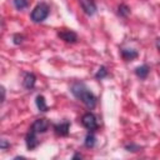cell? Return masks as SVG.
Here are the masks:
<instances>
[{
	"mask_svg": "<svg viewBox=\"0 0 160 160\" xmlns=\"http://www.w3.org/2000/svg\"><path fill=\"white\" fill-rule=\"evenodd\" d=\"M71 94L79 99L86 108L89 109H94L96 105V96L85 86L84 82H74L71 85Z\"/></svg>",
	"mask_w": 160,
	"mask_h": 160,
	"instance_id": "6da1fadb",
	"label": "cell"
},
{
	"mask_svg": "<svg viewBox=\"0 0 160 160\" xmlns=\"http://www.w3.org/2000/svg\"><path fill=\"white\" fill-rule=\"evenodd\" d=\"M49 12H50V8L45 2H40L32 9L30 14V19L34 22H41L49 16Z\"/></svg>",
	"mask_w": 160,
	"mask_h": 160,
	"instance_id": "7a4b0ae2",
	"label": "cell"
},
{
	"mask_svg": "<svg viewBox=\"0 0 160 160\" xmlns=\"http://www.w3.org/2000/svg\"><path fill=\"white\" fill-rule=\"evenodd\" d=\"M81 124L89 131H94V130L98 129V120H96V118H95V115L92 112L84 114L82 118H81Z\"/></svg>",
	"mask_w": 160,
	"mask_h": 160,
	"instance_id": "3957f363",
	"label": "cell"
},
{
	"mask_svg": "<svg viewBox=\"0 0 160 160\" xmlns=\"http://www.w3.org/2000/svg\"><path fill=\"white\" fill-rule=\"evenodd\" d=\"M80 6L82 9V11L88 15V16H92L96 12V4L95 0H79Z\"/></svg>",
	"mask_w": 160,
	"mask_h": 160,
	"instance_id": "277c9868",
	"label": "cell"
},
{
	"mask_svg": "<svg viewBox=\"0 0 160 160\" xmlns=\"http://www.w3.org/2000/svg\"><path fill=\"white\" fill-rule=\"evenodd\" d=\"M30 129L34 130L36 134H42L49 129V121L46 119H38L32 122Z\"/></svg>",
	"mask_w": 160,
	"mask_h": 160,
	"instance_id": "5b68a950",
	"label": "cell"
},
{
	"mask_svg": "<svg viewBox=\"0 0 160 160\" xmlns=\"http://www.w3.org/2000/svg\"><path fill=\"white\" fill-rule=\"evenodd\" d=\"M58 36L61 40H64L65 42H76V40H78L76 32H74L71 30H61L58 32Z\"/></svg>",
	"mask_w": 160,
	"mask_h": 160,
	"instance_id": "8992f818",
	"label": "cell"
},
{
	"mask_svg": "<svg viewBox=\"0 0 160 160\" xmlns=\"http://www.w3.org/2000/svg\"><path fill=\"white\" fill-rule=\"evenodd\" d=\"M38 134L34 131V130H29V132L26 134V138H25V141H26V146H28V149L29 150H32V149H35L36 146H38V144H39V141H38V136H36Z\"/></svg>",
	"mask_w": 160,
	"mask_h": 160,
	"instance_id": "52a82bcc",
	"label": "cell"
},
{
	"mask_svg": "<svg viewBox=\"0 0 160 160\" xmlns=\"http://www.w3.org/2000/svg\"><path fill=\"white\" fill-rule=\"evenodd\" d=\"M35 82H36V78H35V75L32 74V72H26L25 74V76H24V80H22V85H24V88H26V89H32L34 86H35Z\"/></svg>",
	"mask_w": 160,
	"mask_h": 160,
	"instance_id": "ba28073f",
	"label": "cell"
},
{
	"mask_svg": "<svg viewBox=\"0 0 160 160\" xmlns=\"http://www.w3.org/2000/svg\"><path fill=\"white\" fill-rule=\"evenodd\" d=\"M69 129H70V124L69 122H60L54 125V130L58 135L60 136H66L69 134Z\"/></svg>",
	"mask_w": 160,
	"mask_h": 160,
	"instance_id": "9c48e42d",
	"label": "cell"
},
{
	"mask_svg": "<svg viewBox=\"0 0 160 160\" xmlns=\"http://www.w3.org/2000/svg\"><path fill=\"white\" fill-rule=\"evenodd\" d=\"M149 71H150V68H149L146 64L140 65V66H138V68L135 69V74H136V75H138L140 79H145V78L148 76Z\"/></svg>",
	"mask_w": 160,
	"mask_h": 160,
	"instance_id": "30bf717a",
	"label": "cell"
},
{
	"mask_svg": "<svg viewBox=\"0 0 160 160\" xmlns=\"http://www.w3.org/2000/svg\"><path fill=\"white\" fill-rule=\"evenodd\" d=\"M121 56L125 60H132L138 56V52L132 49H121Z\"/></svg>",
	"mask_w": 160,
	"mask_h": 160,
	"instance_id": "8fae6325",
	"label": "cell"
},
{
	"mask_svg": "<svg viewBox=\"0 0 160 160\" xmlns=\"http://www.w3.org/2000/svg\"><path fill=\"white\" fill-rule=\"evenodd\" d=\"M35 102H36V106L40 111H46L48 110V105H46L45 98L42 95H38L36 99H35Z\"/></svg>",
	"mask_w": 160,
	"mask_h": 160,
	"instance_id": "7c38bea8",
	"label": "cell"
},
{
	"mask_svg": "<svg viewBox=\"0 0 160 160\" xmlns=\"http://www.w3.org/2000/svg\"><path fill=\"white\" fill-rule=\"evenodd\" d=\"M118 12H119L120 16L126 18V16L130 14V8H129L128 5H125V4H120L119 8H118Z\"/></svg>",
	"mask_w": 160,
	"mask_h": 160,
	"instance_id": "4fadbf2b",
	"label": "cell"
},
{
	"mask_svg": "<svg viewBox=\"0 0 160 160\" xmlns=\"http://www.w3.org/2000/svg\"><path fill=\"white\" fill-rule=\"evenodd\" d=\"M95 142H96L95 136H94L91 132H89V134L86 135V138H85V141H84L85 146H86V148H92V146L95 145Z\"/></svg>",
	"mask_w": 160,
	"mask_h": 160,
	"instance_id": "5bb4252c",
	"label": "cell"
},
{
	"mask_svg": "<svg viewBox=\"0 0 160 160\" xmlns=\"http://www.w3.org/2000/svg\"><path fill=\"white\" fill-rule=\"evenodd\" d=\"M12 2L18 10H22V9L28 8V0H12Z\"/></svg>",
	"mask_w": 160,
	"mask_h": 160,
	"instance_id": "9a60e30c",
	"label": "cell"
},
{
	"mask_svg": "<svg viewBox=\"0 0 160 160\" xmlns=\"http://www.w3.org/2000/svg\"><path fill=\"white\" fill-rule=\"evenodd\" d=\"M106 75H108V70H106V68H105V66H100L99 70H98L96 74H95V78L101 80V79H104Z\"/></svg>",
	"mask_w": 160,
	"mask_h": 160,
	"instance_id": "2e32d148",
	"label": "cell"
},
{
	"mask_svg": "<svg viewBox=\"0 0 160 160\" xmlns=\"http://www.w3.org/2000/svg\"><path fill=\"white\" fill-rule=\"evenodd\" d=\"M125 149H126L128 151L135 152V151H139V150H140V146H139V145H135V144H130V145H126Z\"/></svg>",
	"mask_w": 160,
	"mask_h": 160,
	"instance_id": "e0dca14e",
	"label": "cell"
},
{
	"mask_svg": "<svg viewBox=\"0 0 160 160\" xmlns=\"http://www.w3.org/2000/svg\"><path fill=\"white\" fill-rule=\"evenodd\" d=\"M12 40H14V44L19 45V44H21V42H22L24 36H22V35H19V34H15V35L12 36Z\"/></svg>",
	"mask_w": 160,
	"mask_h": 160,
	"instance_id": "ac0fdd59",
	"label": "cell"
},
{
	"mask_svg": "<svg viewBox=\"0 0 160 160\" xmlns=\"http://www.w3.org/2000/svg\"><path fill=\"white\" fill-rule=\"evenodd\" d=\"M0 146H1V149H2V150H5L8 146H10V144H8L5 139H2V140H1V144H0Z\"/></svg>",
	"mask_w": 160,
	"mask_h": 160,
	"instance_id": "d6986e66",
	"label": "cell"
},
{
	"mask_svg": "<svg viewBox=\"0 0 160 160\" xmlns=\"http://www.w3.org/2000/svg\"><path fill=\"white\" fill-rule=\"evenodd\" d=\"M1 92H2V98H1V101L4 102V101H5V89H4V88H1Z\"/></svg>",
	"mask_w": 160,
	"mask_h": 160,
	"instance_id": "ffe728a7",
	"label": "cell"
},
{
	"mask_svg": "<svg viewBox=\"0 0 160 160\" xmlns=\"http://www.w3.org/2000/svg\"><path fill=\"white\" fill-rule=\"evenodd\" d=\"M156 48H158V50L160 51V39H156Z\"/></svg>",
	"mask_w": 160,
	"mask_h": 160,
	"instance_id": "44dd1931",
	"label": "cell"
},
{
	"mask_svg": "<svg viewBox=\"0 0 160 160\" xmlns=\"http://www.w3.org/2000/svg\"><path fill=\"white\" fill-rule=\"evenodd\" d=\"M76 158H82V155H81V154H75V155L72 156V159H76Z\"/></svg>",
	"mask_w": 160,
	"mask_h": 160,
	"instance_id": "7402d4cb",
	"label": "cell"
}]
</instances>
